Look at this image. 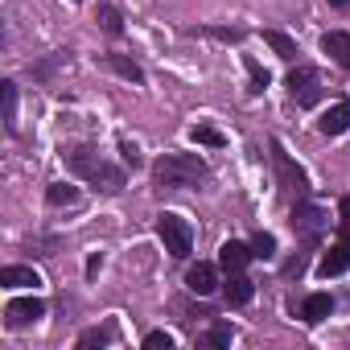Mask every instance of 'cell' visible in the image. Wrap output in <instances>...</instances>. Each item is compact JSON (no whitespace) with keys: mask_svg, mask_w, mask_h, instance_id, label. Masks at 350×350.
Segmentation results:
<instances>
[{"mask_svg":"<svg viewBox=\"0 0 350 350\" xmlns=\"http://www.w3.org/2000/svg\"><path fill=\"white\" fill-rule=\"evenodd\" d=\"M342 239L350 243V219H342Z\"/></svg>","mask_w":350,"mask_h":350,"instance_id":"obj_31","label":"cell"},{"mask_svg":"<svg viewBox=\"0 0 350 350\" xmlns=\"http://www.w3.org/2000/svg\"><path fill=\"white\" fill-rule=\"evenodd\" d=\"M194 33L219 38V42H243V29H227V25H202V29H194Z\"/></svg>","mask_w":350,"mask_h":350,"instance_id":"obj_24","label":"cell"},{"mask_svg":"<svg viewBox=\"0 0 350 350\" xmlns=\"http://www.w3.org/2000/svg\"><path fill=\"white\" fill-rule=\"evenodd\" d=\"M99 268H103V260H99V256H91V260H87V276H95Z\"/></svg>","mask_w":350,"mask_h":350,"instance_id":"obj_29","label":"cell"},{"mask_svg":"<svg viewBox=\"0 0 350 350\" xmlns=\"http://www.w3.org/2000/svg\"><path fill=\"white\" fill-rule=\"evenodd\" d=\"M350 268V243L346 239H338L321 260H317V276H342Z\"/></svg>","mask_w":350,"mask_h":350,"instance_id":"obj_11","label":"cell"},{"mask_svg":"<svg viewBox=\"0 0 350 350\" xmlns=\"http://www.w3.org/2000/svg\"><path fill=\"white\" fill-rule=\"evenodd\" d=\"M243 66H247V79H252V83H247V91H252V95H260V91L268 87V70H264L256 58H243Z\"/></svg>","mask_w":350,"mask_h":350,"instance_id":"obj_21","label":"cell"},{"mask_svg":"<svg viewBox=\"0 0 350 350\" xmlns=\"http://www.w3.org/2000/svg\"><path fill=\"white\" fill-rule=\"evenodd\" d=\"M284 87H288V95L297 99V107H313V103L321 99V75H317L313 66H293L288 79H284Z\"/></svg>","mask_w":350,"mask_h":350,"instance_id":"obj_5","label":"cell"},{"mask_svg":"<svg viewBox=\"0 0 350 350\" xmlns=\"http://www.w3.org/2000/svg\"><path fill=\"white\" fill-rule=\"evenodd\" d=\"M46 202H50V206H75V202H79V186L54 182V186L46 190Z\"/></svg>","mask_w":350,"mask_h":350,"instance_id":"obj_19","label":"cell"},{"mask_svg":"<svg viewBox=\"0 0 350 350\" xmlns=\"http://www.w3.org/2000/svg\"><path fill=\"white\" fill-rule=\"evenodd\" d=\"M272 161H276V173H280L284 194H293V198H309V178H305V169L293 165V157L284 152L280 140H272Z\"/></svg>","mask_w":350,"mask_h":350,"instance_id":"obj_4","label":"cell"},{"mask_svg":"<svg viewBox=\"0 0 350 350\" xmlns=\"http://www.w3.org/2000/svg\"><path fill=\"white\" fill-rule=\"evenodd\" d=\"M325 227H329V219H325V211H317L313 202H305V198H297V206H293V231H297V235H305L309 243H317V239L325 235Z\"/></svg>","mask_w":350,"mask_h":350,"instance_id":"obj_6","label":"cell"},{"mask_svg":"<svg viewBox=\"0 0 350 350\" xmlns=\"http://www.w3.org/2000/svg\"><path fill=\"white\" fill-rule=\"evenodd\" d=\"M190 140H194V144H202V148H223V144H227V136H223L219 128H211V124L190 128Z\"/></svg>","mask_w":350,"mask_h":350,"instance_id":"obj_18","label":"cell"},{"mask_svg":"<svg viewBox=\"0 0 350 350\" xmlns=\"http://www.w3.org/2000/svg\"><path fill=\"white\" fill-rule=\"evenodd\" d=\"M252 297H256V284H252L243 272H231V276H227V301H231V305H247Z\"/></svg>","mask_w":350,"mask_h":350,"instance_id":"obj_17","label":"cell"},{"mask_svg":"<svg viewBox=\"0 0 350 350\" xmlns=\"http://www.w3.org/2000/svg\"><path fill=\"white\" fill-rule=\"evenodd\" d=\"M116 338V325H103V329H87V334H79V346L87 350V346H107Z\"/></svg>","mask_w":350,"mask_h":350,"instance_id":"obj_22","label":"cell"},{"mask_svg":"<svg viewBox=\"0 0 350 350\" xmlns=\"http://www.w3.org/2000/svg\"><path fill=\"white\" fill-rule=\"evenodd\" d=\"M120 152H124V165H132V169L140 165V148H136L132 140H120Z\"/></svg>","mask_w":350,"mask_h":350,"instance_id":"obj_28","label":"cell"},{"mask_svg":"<svg viewBox=\"0 0 350 350\" xmlns=\"http://www.w3.org/2000/svg\"><path fill=\"white\" fill-rule=\"evenodd\" d=\"M329 5H334V9H350V0H329Z\"/></svg>","mask_w":350,"mask_h":350,"instance_id":"obj_32","label":"cell"},{"mask_svg":"<svg viewBox=\"0 0 350 350\" xmlns=\"http://www.w3.org/2000/svg\"><path fill=\"white\" fill-rule=\"evenodd\" d=\"M99 25L116 38V33H124V17H120V9H111V5H103L99 9Z\"/></svg>","mask_w":350,"mask_h":350,"instance_id":"obj_23","label":"cell"},{"mask_svg":"<svg viewBox=\"0 0 350 350\" xmlns=\"http://www.w3.org/2000/svg\"><path fill=\"white\" fill-rule=\"evenodd\" d=\"M346 128H350V99H338L329 111H321L317 132H321V136H342Z\"/></svg>","mask_w":350,"mask_h":350,"instance_id":"obj_10","label":"cell"},{"mask_svg":"<svg viewBox=\"0 0 350 350\" xmlns=\"http://www.w3.org/2000/svg\"><path fill=\"white\" fill-rule=\"evenodd\" d=\"M329 313H334V297H329V293H309V297L301 301V321H309V325L325 321Z\"/></svg>","mask_w":350,"mask_h":350,"instance_id":"obj_12","label":"cell"},{"mask_svg":"<svg viewBox=\"0 0 350 350\" xmlns=\"http://www.w3.org/2000/svg\"><path fill=\"white\" fill-rule=\"evenodd\" d=\"M103 66H107V70H116V75H120V79H128V83H144L140 62H132V58H124V54H107V58H103Z\"/></svg>","mask_w":350,"mask_h":350,"instance_id":"obj_16","label":"cell"},{"mask_svg":"<svg viewBox=\"0 0 350 350\" xmlns=\"http://www.w3.org/2000/svg\"><path fill=\"white\" fill-rule=\"evenodd\" d=\"M5 317H9V325H13V329H21V325H29V321L46 317V301H42V297H17V301H9V305H5Z\"/></svg>","mask_w":350,"mask_h":350,"instance_id":"obj_7","label":"cell"},{"mask_svg":"<svg viewBox=\"0 0 350 350\" xmlns=\"http://www.w3.org/2000/svg\"><path fill=\"white\" fill-rule=\"evenodd\" d=\"M186 288H190V293H198V297H211V293L219 288V268H215V264H206V260H198V264L186 272Z\"/></svg>","mask_w":350,"mask_h":350,"instance_id":"obj_9","label":"cell"},{"mask_svg":"<svg viewBox=\"0 0 350 350\" xmlns=\"http://www.w3.org/2000/svg\"><path fill=\"white\" fill-rule=\"evenodd\" d=\"M0 284L5 288H38L42 276L33 268H25V264H9V268H0Z\"/></svg>","mask_w":350,"mask_h":350,"instance_id":"obj_13","label":"cell"},{"mask_svg":"<svg viewBox=\"0 0 350 350\" xmlns=\"http://www.w3.org/2000/svg\"><path fill=\"white\" fill-rule=\"evenodd\" d=\"M144 346H148V350H161V346L169 350V346H173V334H165V329H152V334H144Z\"/></svg>","mask_w":350,"mask_h":350,"instance_id":"obj_27","label":"cell"},{"mask_svg":"<svg viewBox=\"0 0 350 350\" xmlns=\"http://www.w3.org/2000/svg\"><path fill=\"white\" fill-rule=\"evenodd\" d=\"M264 42H268V46H272V54H276V58H284V62H297V54H301V50H297V42H293L288 33H280V29H264Z\"/></svg>","mask_w":350,"mask_h":350,"instance_id":"obj_15","label":"cell"},{"mask_svg":"<svg viewBox=\"0 0 350 350\" xmlns=\"http://www.w3.org/2000/svg\"><path fill=\"white\" fill-rule=\"evenodd\" d=\"M252 252H256V260H272V256H276V239H272L268 231H260V235L252 239Z\"/></svg>","mask_w":350,"mask_h":350,"instance_id":"obj_25","label":"cell"},{"mask_svg":"<svg viewBox=\"0 0 350 350\" xmlns=\"http://www.w3.org/2000/svg\"><path fill=\"white\" fill-rule=\"evenodd\" d=\"M342 219H350V194L342 198Z\"/></svg>","mask_w":350,"mask_h":350,"instance_id":"obj_30","label":"cell"},{"mask_svg":"<svg viewBox=\"0 0 350 350\" xmlns=\"http://www.w3.org/2000/svg\"><path fill=\"white\" fill-rule=\"evenodd\" d=\"M231 338H235V334H231V325H223V321L206 334V342H211V346H231Z\"/></svg>","mask_w":350,"mask_h":350,"instance_id":"obj_26","label":"cell"},{"mask_svg":"<svg viewBox=\"0 0 350 350\" xmlns=\"http://www.w3.org/2000/svg\"><path fill=\"white\" fill-rule=\"evenodd\" d=\"M247 260H256V252H252V243H239V239H227L223 247H219V268L231 276V272H243L247 268Z\"/></svg>","mask_w":350,"mask_h":350,"instance_id":"obj_8","label":"cell"},{"mask_svg":"<svg viewBox=\"0 0 350 350\" xmlns=\"http://www.w3.org/2000/svg\"><path fill=\"white\" fill-rule=\"evenodd\" d=\"M157 235H161L165 252L178 256V260H186V256L194 252V227H190L182 215H173V211H165V215L157 219Z\"/></svg>","mask_w":350,"mask_h":350,"instance_id":"obj_3","label":"cell"},{"mask_svg":"<svg viewBox=\"0 0 350 350\" xmlns=\"http://www.w3.org/2000/svg\"><path fill=\"white\" fill-rule=\"evenodd\" d=\"M152 178H157L161 190H186V186L206 182L211 169H206V161L194 157V152H169V157H161V161L152 165Z\"/></svg>","mask_w":350,"mask_h":350,"instance_id":"obj_1","label":"cell"},{"mask_svg":"<svg viewBox=\"0 0 350 350\" xmlns=\"http://www.w3.org/2000/svg\"><path fill=\"white\" fill-rule=\"evenodd\" d=\"M66 165H70L75 178L91 182V186L103 190V194H120V190H124V169H116L111 161H103V157L91 152V148H75V152L66 157Z\"/></svg>","mask_w":350,"mask_h":350,"instance_id":"obj_2","label":"cell"},{"mask_svg":"<svg viewBox=\"0 0 350 350\" xmlns=\"http://www.w3.org/2000/svg\"><path fill=\"white\" fill-rule=\"evenodd\" d=\"M321 50L338 62V66H346L350 70V33H342V29H329L325 38H321Z\"/></svg>","mask_w":350,"mask_h":350,"instance_id":"obj_14","label":"cell"},{"mask_svg":"<svg viewBox=\"0 0 350 350\" xmlns=\"http://www.w3.org/2000/svg\"><path fill=\"white\" fill-rule=\"evenodd\" d=\"M0 95H5V128L13 132L17 128V83H5V87H0Z\"/></svg>","mask_w":350,"mask_h":350,"instance_id":"obj_20","label":"cell"}]
</instances>
